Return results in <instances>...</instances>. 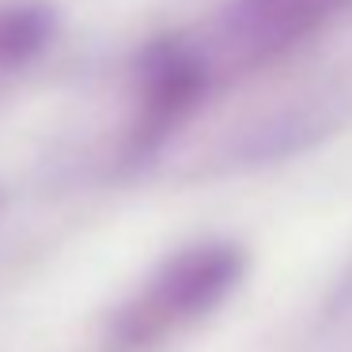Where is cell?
<instances>
[{"mask_svg":"<svg viewBox=\"0 0 352 352\" xmlns=\"http://www.w3.org/2000/svg\"><path fill=\"white\" fill-rule=\"evenodd\" d=\"M46 31H50V19L38 8H23V12L4 16L0 19V57L16 61V57L34 54L42 46V38H46Z\"/></svg>","mask_w":352,"mask_h":352,"instance_id":"cell-2","label":"cell"},{"mask_svg":"<svg viewBox=\"0 0 352 352\" xmlns=\"http://www.w3.org/2000/svg\"><path fill=\"white\" fill-rule=\"evenodd\" d=\"M333 8L337 0H246L235 12L231 31L239 46H246L250 54H269L318 27Z\"/></svg>","mask_w":352,"mask_h":352,"instance_id":"cell-1","label":"cell"}]
</instances>
